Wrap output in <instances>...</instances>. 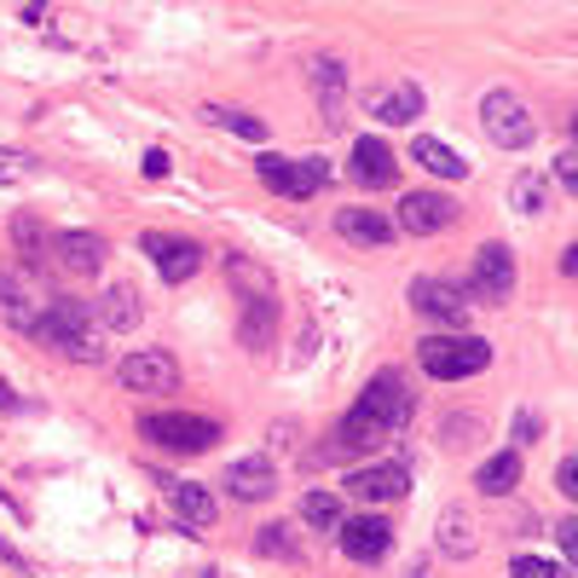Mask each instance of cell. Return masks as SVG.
Instances as JSON below:
<instances>
[{
    "mask_svg": "<svg viewBox=\"0 0 578 578\" xmlns=\"http://www.w3.org/2000/svg\"><path fill=\"white\" fill-rule=\"evenodd\" d=\"M30 336H35L41 347H58L64 359H76V365H104V336L93 330V301L53 296L47 313L35 319Z\"/></svg>",
    "mask_w": 578,
    "mask_h": 578,
    "instance_id": "6da1fadb",
    "label": "cell"
},
{
    "mask_svg": "<svg viewBox=\"0 0 578 578\" xmlns=\"http://www.w3.org/2000/svg\"><path fill=\"white\" fill-rule=\"evenodd\" d=\"M416 365L434 376V382H463V376H480L492 365V342L475 336V330H457V336H422L416 342Z\"/></svg>",
    "mask_w": 578,
    "mask_h": 578,
    "instance_id": "7a4b0ae2",
    "label": "cell"
},
{
    "mask_svg": "<svg viewBox=\"0 0 578 578\" xmlns=\"http://www.w3.org/2000/svg\"><path fill=\"white\" fill-rule=\"evenodd\" d=\"M140 440H151L163 452H180V457H203L220 440V422L191 416V411H151V416H140Z\"/></svg>",
    "mask_w": 578,
    "mask_h": 578,
    "instance_id": "3957f363",
    "label": "cell"
},
{
    "mask_svg": "<svg viewBox=\"0 0 578 578\" xmlns=\"http://www.w3.org/2000/svg\"><path fill=\"white\" fill-rule=\"evenodd\" d=\"M480 127L498 151H526L532 140H538V116H532L526 99L509 93V87H492V93L480 99Z\"/></svg>",
    "mask_w": 578,
    "mask_h": 578,
    "instance_id": "277c9868",
    "label": "cell"
},
{
    "mask_svg": "<svg viewBox=\"0 0 578 578\" xmlns=\"http://www.w3.org/2000/svg\"><path fill=\"white\" fill-rule=\"evenodd\" d=\"M47 301H53V289L35 266H7V273H0V319H7L12 330L30 336L35 319L47 313Z\"/></svg>",
    "mask_w": 578,
    "mask_h": 578,
    "instance_id": "5b68a950",
    "label": "cell"
},
{
    "mask_svg": "<svg viewBox=\"0 0 578 578\" xmlns=\"http://www.w3.org/2000/svg\"><path fill=\"white\" fill-rule=\"evenodd\" d=\"M255 174H260V186L266 191H278V197H313L319 186H330V163H319V157H255Z\"/></svg>",
    "mask_w": 578,
    "mask_h": 578,
    "instance_id": "8992f818",
    "label": "cell"
},
{
    "mask_svg": "<svg viewBox=\"0 0 578 578\" xmlns=\"http://www.w3.org/2000/svg\"><path fill=\"white\" fill-rule=\"evenodd\" d=\"M388 422L382 416H370L365 405H353L342 422H336V434H330V446H319L324 463H342V457H365V452H382L388 446Z\"/></svg>",
    "mask_w": 578,
    "mask_h": 578,
    "instance_id": "52a82bcc",
    "label": "cell"
},
{
    "mask_svg": "<svg viewBox=\"0 0 578 578\" xmlns=\"http://www.w3.org/2000/svg\"><path fill=\"white\" fill-rule=\"evenodd\" d=\"M469 296L480 301V307H503L509 296H515V255L503 249V243H486V249L475 255V266H469Z\"/></svg>",
    "mask_w": 578,
    "mask_h": 578,
    "instance_id": "ba28073f",
    "label": "cell"
},
{
    "mask_svg": "<svg viewBox=\"0 0 578 578\" xmlns=\"http://www.w3.org/2000/svg\"><path fill=\"white\" fill-rule=\"evenodd\" d=\"M116 376H122L127 393H174L180 388V365H174V353H163V347L127 353V359L116 365Z\"/></svg>",
    "mask_w": 578,
    "mask_h": 578,
    "instance_id": "9c48e42d",
    "label": "cell"
},
{
    "mask_svg": "<svg viewBox=\"0 0 578 578\" xmlns=\"http://www.w3.org/2000/svg\"><path fill=\"white\" fill-rule=\"evenodd\" d=\"M399 232H411V237H434V232H452L457 226V203L446 191H411L405 203H399V220H393Z\"/></svg>",
    "mask_w": 578,
    "mask_h": 578,
    "instance_id": "30bf717a",
    "label": "cell"
},
{
    "mask_svg": "<svg viewBox=\"0 0 578 578\" xmlns=\"http://www.w3.org/2000/svg\"><path fill=\"white\" fill-rule=\"evenodd\" d=\"M411 307H416L422 319H434V324L469 330V301H463V289L446 284V278H416L411 284Z\"/></svg>",
    "mask_w": 578,
    "mask_h": 578,
    "instance_id": "8fae6325",
    "label": "cell"
},
{
    "mask_svg": "<svg viewBox=\"0 0 578 578\" xmlns=\"http://www.w3.org/2000/svg\"><path fill=\"white\" fill-rule=\"evenodd\" d=\"M336 544H342L347 562L370 567V562H382V555L393 549V526H388L382 515H353V521L336 526Z\"/></svg>",
    "mask_w": 578,
    "mask_h": 578,
    "instance_id": "7c38bea8",
    "label": "cell"
},
{
    "mask_svg": "<svg viewBox=\"0 0 578 578\" xmlns=\"http://www.w3.org/2000/svg\"><path fill=\"white\" fill-rule=\"evenodd\" d=\"M405 492H411L405 463H370V469L347 475V498H359V503H399Z\"/></svg>",
    "mask_w": 578,
    "mask_h": 578,
    "instance_id": "4fadbf2b",
    "label": "cell"
},
{
    "mask_svg": "<svg viewBox=\"0 0 578 578\" xmlns=\"http://www.w3.org/2000/svg\"><path fill=\"white\" fill-rule=\"evenodd\" d=\"M359 405H365L370 416H382L388 429H405V422H411V388H405V376H399V370L370 376L365 393H359Z\"/></svg>",
    "mask_w": 578,
    "mask_h": 578,
    "instance_id": "5bb4252c",
    "label": "cell"
},
{
    "mask_svg": "<svg viewBox=\"0 0 578 578\" xmlns=\"http://www.w3.org/2000/svg\"><path fill=\"white\" fill-rule=\"evenodd\" d=\"M145 255L157 260L163 284H186V278H197V266H203V249H197L191 237H163V232L145 237Z\"/></svg>",
    "mask_w": 578,
    "mask_h": 578,
    "instance_id": "9a60e30c",
    "label": "cell"
},
{
    "mask_svg": "<svg viewBox=\"0 0 578 578\" xmlns=\"http://www.w3.org/2000/svg\"><path fill=\"white\" fill-rule=\"evenodd\" d=\"M53 255H58V266H64L70 278H93L110 249H104L99 232H58V237H53Z\"/></svg>",
    "mask_w": 578,
    "mask_h": 578,
    "instance_id": "2e32d148",
    "label": "cell"
},
{
    "mask_svg": "<svg viewBox=\"0 0 578 578\" xmlns=\"http://www.w3.org/2000/svg\"><path fill=\"white\" fill-rule=\"evenodd\" d=\"M353 180L359 186H370V191H388V186H399V163H393V151L382 145V140H365L353 145Z\"/></svg>",
    "mask_w": 578,
    "mask_h": 578,
    "instance_id": "e0dca14e",
    "label": "cell"
},
{
    "mask_svg": "<svg viewBox=\"0 0 578 578\" xmlns=\"http://www.w3.org/2000/svg\"><path fill=\"white\" fill-rule=\"evenodd\" d=\"M237 336L249 353H266L278 342V296H243V319H237Z\"/></svg>",
    "mask_w": 578,
    "mask_h": 578,
    "instance_id": "ac0fdd59",
    "label": "cell"
},
{
    "mask_svg": "<svg viewBox=\"0 0 578 578\" xmlns=\"http://www.w3.org/2000/svg\"><path fill=\"white\" fill-rule=\"evenodd\" d=\"M226 486H232L237 503H266L278 492V475H273V463H266V457H237L226 469Z\"/></svg>",
    "mask_w": 578,
    "mask_h": 578,
    "instance_id": "d6986e66",
    "label": "cell"
},
{
    "mask_svg": "<svg viewBox=\"0 0 578 578\" xmlns=\"http://www.w3.org/2000/svg\"><path fill=\"white\" fill-rule=\"evenodd\" d=\"M434 544H440V555L446 562H469V555L480 549V538H475V521H469V509H440V521H434Z\"/></svg>",
    "mask_w": 578,
    "mask_h": 578,
    "instance_id": "ffe728a7",
    "label": "cell"
},
{
    "mask_svg": "<svg viewBox=\"0 0 578 578\" xmlns=\"http://www.w3.org/2000/svg\"><path fill=\"white\" fill-rule=\"evenodd\" d=\"M336 232L347 237V243H359V249H382V243H393V220L382 214V209H342L336 214Z\"/></svg>",
    "mask_w": 578,
    "mask_h": 578,
    "instance_id": "44dd1931",
    "label": "cell"
},
{
    "mask_svg": "<svg viewBox=\"0 0 578 578\" xmlns=\"http://www.w3.org/2000/svg\"><path fill=\"white\" fill-rule=\"evenodd\" d=\"M370 116L388 122V127L416 122V116H422V87H416V81H393V87H382V93L370 99Z\"/></svg>",
    "mask_w": 578,
    "mask_h": 578,
    "instance_id": "7402d4cb",
    "label": "cell"
},
{
    "mask_svg": "<svg viewBox=\"0 0 578 578\" xmlns=\"http://www.w3.org/2000/svg\"><path fill=\"white\" fill-rule=\"evenodd\" d=\"M307 76H313V93H319L324 122L336 127V122H342V93H347V70H342V58H313V64H307Z\"/></svg>",
    "mask_w": 578,
    "mask_h": 578,
    "instance_id": "603a6c76",
    "label": "cell"
},
{
    "mask_svg": "<svg viewBox=\"0 0 578 578\" xmlns=\"http://www.w3.org/2000/svg\"><path fill=\"white\" fill-rule=\"evenodd\" d=\"M411 163L429 168L434 180H463V174H469V157H457L446 140H429V133H416L411 140Z\"/></svg>",
    "mask_w": 578,
    "mask_h": 578,
    "instance_id": "cb8c5ba5",
    "label": "cell"
},
{
    "mask_svg": "<svg viewBox=\"0 0 578 578\" xmlns=\"http://www.w3.org/2000/svg\"><path fill=\"white\" fill-rule=\"evenodd\" d=\"M163 492H168V503H174V515H180L186 526H214V498L203 492V486H186V480H168L163 475Z\"/></svg>",
    "mask_w": 578,
    "mask_h": 578,
    "instance_id": "d4e9b609",
    "label": "cell"
},
{
    "mask_svg": "<svg viewBox=\"0 0 578 578\" xmlns=\"http://www.w3.org/2000/svg\"><path fill=\"white\" fill-rule=\"evenodd\" d=\"M93 319L104 330H133V324H140V296H133L127 284H110L104 296L93 301Z\"/></svg>",
    "mask_w": 578,
    "mask_h": 578,
    "instance_id": "484cf974",
    "label": "cell"
},
{
    "mask_svg": "<svg viewBox=\"0 0 578 578\" xmlns=\"http://www.w3.org/2000/svg\"><path fill=\"white\" fill-rule=\"evenodd\" d=\"M475 486H480L486 498H503V492H515V486H521V452H498L492 463H480Z\"/></svg>",
    "mask_w": 578,
    "mask_h": 578,
    "instance_id": "4316f807",
    "label": "cell"
},
{
    "mask_svg": "<svg viewBox=\"0 0 578 578\" xmlns=\"http://www.w3.org/2000/svg\"><path fill=\"white\" fill-rule=\"evenodd\" d=\"M509 209L515 214H544L549 209V174H538V168H526V174H515V186H509Z\"/></svg>",
    "mask_w": 578,
    "mask_h": 578,
    "instance_id": "83f0119b",
    "label": "cell"
},
{
    "mask_svg": "<svg viewBox=\"0 0 578 578\" xmlns=\"http://www.w3.org/2000/svg\"><path fill=\"white\" fill-rule=\"evenodd\" d=\"M12 243H18V255H24V266H41L53 255V237H47V226H41L35 214H18L12 220Z\"/></svg>",
    "mask_w": 578,
    "mask_h": 578,
    "instance_id": "f1b7e54d",
    "label": "cell"
},
{
    "mask_svg": "<svg viewBox=\"0 0 578 578\" xmlns=\"http://www.w3.org/2000/svg\"><path fill=\"white\" fill-rule=\"evenodd\" d=\"M203 116H209L214 127L237 133V140H249V145H260V140H266V122H260V116H249V110H226V104H209Z\"/></svg>",
    "mask_w": 578,
    "mask_h": 578,
    "instance_id": "f546056e",
    "label": "cell"
},
{
    "mask_svg": "<svg viewBox=\"0 0 578 578\" xmlns=\"http://www.w3.org/2000/svg\"><path fill=\"white\" fill-rule=\"evenodd\" d=\"M226 278H232V284H243L249 296H278L273 273H266V266H255L249 255H226Z\"/></svg>",
    "mask_w": 578,
    "mask_h": 578,
    "instance_id": "4dcf8cb0",
    "label": "cell"
},
{
    "mask_svg": "<svg viewBox=\"0 0 578 578\" xmlns=\"http://www.w3.org/2000/svg\"><path fill=\"white\" fill-rule=\"evenodd\" d=\"M301 521L319 526V532H336L342 526V498L336 492H307L301 498Z\"/></svg>",
    "mask_w": 578,
    "mask_h": 578,
    "instance_id": "1f68e13d",
    "label": "cell"
},
{
    "mask_svg": "<svg viewBox=\"0 0 578 578\" xmlns=\"http://www.w3.org/2000/svg\"><path fill=\"white\" fill-rule=\"evenodd\" d=\"M480 434H486V422H480V416H446V422H440V440H446L452 452L480 446Z\"/></svg>",
    "mask_w": 578,
    "mask_h": 578,
    "instance_id": "d6a6232c",
    "label": "cell"
},
{
    "mask_svg": "<svg viewBox=\"0 0 578 578\" xmlns=\"http://www.w3.org/2000/svg\"><path fill=\"white\" fill-rule=\"evenodd\" d=\"M255 549H260V555H278V562H296V555H301V544H296V538H289V526H284V521H273V526H260V538H255Z\"/></svg>",
    "mask_w": 578,
    "mask_h": 578,
    "instance_id": "836d02e7",
    "label": "cell"
},
{
    "mask_svg": "<svg viewBox=\"0 0 578 578\" xmlns=\"http://www.w3.org/2000/svg\"><path fill=\"white\" fill-rule=\"evenodd\" d=\"M509 578H573V573L555 567V562H538V555H521V562L509 567Z\"/></svg>",
    "mask_w": 578,
    "mask_h": 578,
    "instance_id": "e575fe53",
    "label": "cell"
},
{
    "mask_svg": "<svg viewBox=\"0 0 578 578\" xmlns=\"http://www.w3.org/2000/svg\"><path fill=\"white\" fill-rule=\"evenodd\" d=\"M549 186H562L567 197L578 191V151H573V145L562 151V163H555V168H549Z\"/></svg>",
    "mask_w": 578,
    "mask_h": 578,
    "instance_id": "d590c367",
    "label": "cell"
},
{
    "mask_svg": "<svg viewBox=\"0 0 578 578\" xmlns=\"http://www.w3.org/2000/svg\"><path fill=\"white\" fill-rule=\"evenodd\" d=\"M30 157H18V151H0V186H18V180H30Z\"/></svg>",
    "mask_w": 578,
    "mask_h": 578,
    "instance_id": "8d00e7d4",
    "label": "cell"
},
{
    "mask_svg": "<svg viewBox=\"0 0 578 578\" xmlns=\"http://www.w3.org/2000/svg\"><path fill=\"white\" fill-rule=\"evenodd\" d=\"M555 486H562V498H578V457L567 452L562 469H555Z\"/></svg>",
    "mask_w": 578,
    "mask_h": 578,
    "instance_id": "74e56055",
    "label": "cell"
},
{
    "mask_svg": "<svg viewBox=\"0 0 578 578\" xmlns=\"http://www.w3.org/2000/svg\"><path fill=\"white\" fill-rule=\"evenodd\" d=\"M555 544H562L567 567H573V555H578V521H562V526H555Z\"/></svg>",
    "mask_w": 578,
    "mask_h": 578,
    "instance_id": "f35d334b",
    "label": "cell"
},
{
    "mask_svg": "<svg viewBox=\"0 0 578 578\" xmlns=\"http://www.w3.org/2000/svg\"><path fill=\"white\" fill-rule=\"evenodd\" d=\"M168 168H174V163H168V151H163V145H151V151H145V174H151V180H163Z\"/></svg>",
    "mask_w": 578,
    "mask_h": 578,
    "instance_id": "ab89813d",
    "label": "cell"
},
{
    "mask_svg": "<svg viewBox=\"0 0 578 578\" xmlns=\"http://www.w3.org/2000/svg\"><path fill=\"white\" fill-rule=\"evenodd\" d=\"M0 411H12V388L7 382H0Z\"/></svg>",
    "mask_w": 578,
    "mask_h": 578,
    "instance_id": "60d3db41",
    "label": "cell"
},
{
    "mask_svg": "<svg viewBox=\"0 0 578 578\" xmlns=\"http://www.w3.org/2000/svg\"><path fill=\"white\" fill-rule=\"evenodd\" d=\"M197 578H214V573H197Z\"/></svg>",
    "mask_w": 578,
    "mask_h": 578,
    "instance_id": "b9f144b4",
    "label": "cell"
}]
</instances>
